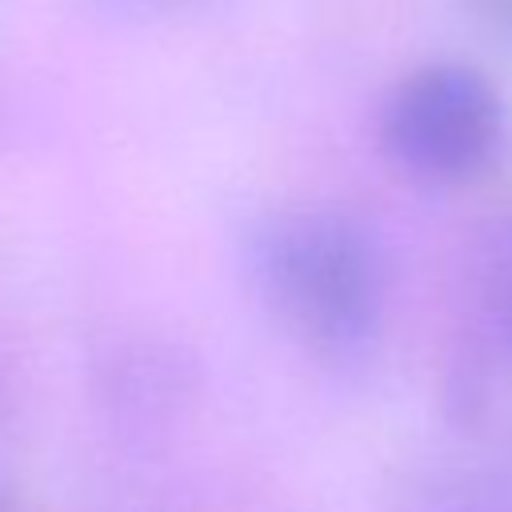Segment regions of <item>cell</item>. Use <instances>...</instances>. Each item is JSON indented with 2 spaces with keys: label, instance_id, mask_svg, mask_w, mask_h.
<instances>
[{
  "label": "cell",
  "instance_id": "cell-3",
  "mask_svg": "<svg viewBox=\"0 0 512 512\" xmlns=\"http://www.w3.org/2000/svg\"><path fill=\"white\" fill-rule=\"evenodd\" d=\"M444 396L452 420L468 436L484 444H512V352L492 344L484 332H460L448 356Z\"/></svg>",
  "mask_w": 512,
  "mask_h": 512
},
{
  "label": "cell",
  "instance_id": "cell-4",
  "mask_svg": "<svg viewBox=\"0 0 512 512\" xmlns=\"http://www.w3.org/2000/svg\"><path fill=\"white\" fill-rule=\"evenodd\" d=\"M468 328L512 352V212L492 220L472 260V316Z\"/></svg>",
  "mask_w": 512,
  "mask_h": 512
},
{
  "label": "cell",
  "instance_id": "cell-1",
  "mask_svg": "<svg viewBox=\"0 0 512 512\" xmlns=\"http://www.w3.org/2000/svg\"><path fill=\"white\" fill-rule=\"evenodd\" d=\"M260 296L276 320L332 364L364 360L388 312V264L376 236L336 208H292L252 244Z\"/></svg>",
  "mask_w": 512,
  "mask_h": 512
},
{
  "label": "cell",
  "instance_id": "cell-7",
  "mask_svg": "<svg viewBox=\"0 0 512 512\" xmlns=\"http://www.w3.org/2000/svg\"><path fill=\"white\" fill-rule=\"evenodd\" d=\"M0 512H4V504H0Z\"/></svg>",
  "mask_w": 512,
  "mask_h": 512
},
{
  "label": "cell",
  "instance_id": "cell-2",
  "mask_svg": "<svg viewBox=\"0 0 512 512\" xmlns=\"http://www.w3.org/2000/svg\"><path fill=\"white\" fill-rule=\"evenodd\" d=\"M504 112L484 72L424 64L396 80L380 108V140L400 172L424 184H464L500 148Z\"/></svg>",
  "mask_w": 512,
  "mask_h": 512
},
{
  "label": "cell",
  "instance_id": "cell-6",
  "mask_svg": "<svg viewBox=\"0 0 512 512\" xmlns=\"http://www.w3.org/2000/svg\"><path fill=\"white\" fill-rule=\"evenodd\" d=\"M476 12L496 32H512V0H476Z\"/></svg>",
  "mask_w": 512,
  "mask_h": 512
},
{
  "label": "cell",
  "instance_id": "cell-5",
  "mask_svg": "<svg viewBox=\"0 0 512 512\" xmlns=\"http://www.w3.org/2000/svg\"><path fill=\"white\" fill-rule=\"evenodd\" d=\"M408 512H512V460H464L436 468Z\"/></svg>",
  "mask_w": 512,
  "mask_h": 512
}]
</instances>
